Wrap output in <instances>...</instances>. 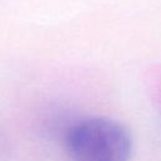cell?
Returning <instances> with one entry per match:
<instances>
[{
    "label": "cell",
    "mask_w": 161,
    "mask_h": 161,
    "mask_svg": "<svg viewBox=\"0 0 161 161\" xmlns=\"http://www.w3.org/2000/svg\"><path fill=\"white\" fill-rule=\"evenodd\" d=\"M65 148L70 161H130L133 141L130 131L117 119L94 116L68 130Z\"/></svg>",
    "instance_id": "1"
}]
</instances>
